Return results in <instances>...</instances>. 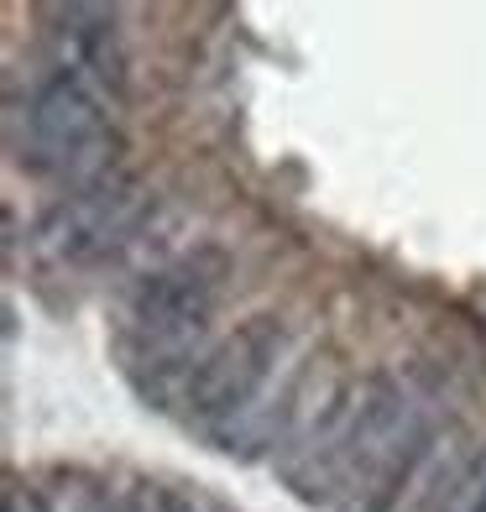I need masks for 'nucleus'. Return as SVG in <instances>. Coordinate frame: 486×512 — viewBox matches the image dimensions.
<instances>
[{
    "label": "nucleus",
    "mask_w": 486,
    "mask_h": 512,
    "mask_svg": "<svg viewBox=\"0 0 486 512\" xmlns=\"http://www.w3.org/2000/svg\"><path fill=\"white\" fill-rule=\"evenodd\" d=\"M21 162L37 173L68 178L74 189L110 178V152H115V115H110V89L74 68H48L27 105H21Z\"/></svg>",
    "instance_id": "obj_1"
},
{
    "label": "nucleus",
    "mask_w": 486,
    "mask_h": 512,
    "mask_svg": "<svg viewBox=\"0 0 486 512\" xmlns=\"http://www.w3.org/2000/svg\"><path fill=\"white\" fill-rule=\"evenodd\" d=\"M277 366H288V324L277 314H257L204 351L178 408L220 439L277 387Z\"/></svg>",
    "instance_id": "obj_2"
},
{
    "label": "nucleus",
    "mask_w": 486,
    "mask_h": 512,
    "mask_svg": "<svg viewBox=\"0 0 486 512\" xmlns=\"http://www.w3.org/2000/svg\"><path fill=\"white\" fill-rule=\"evenodd\" d=\"M147 209H152V189L142 178L110 173L100 183H89V189H74L42 215L37 251L58 267H89L110 251H121L142 230Z\"/></svg>",
    "instance_id": "obj_3"
},
{
    "label": "nucleus",
    "mask_w": 486,
    "mask_h": 512,
    "mask_svg": "<svg viewBox=\"0 0 486 512\" xmlns=\"http://www.w3.org/2000/svg\"><path fill=\"white\" fill-rule=\"evenodd\" d=\"M58 21V48H63V68L95 79L100 89H115L121 84V32H115V16L100 11V6H58L53 11Z\"/></svg>",
    "instance_id": "obj_4"
},
{
    "label": "nucleus",
    "mask_w": 486,
    "mask_h": 512,
    "mask_svg": "<svg viewBox=\"0 0 486 512\" xmlns=\"http://www.w3.org/2000/svg\"><path fill=\"white\" fill-rule=\"evenodd\" d=\"M434 512H486V450L455 465V476L445 481Z\"/></svg>",
    "instance_id": "obj_5"
},
{
    "label": "nucleus",
    "mask_w": 486,
    "mask_h": 512,
    "mask_svg": "<svg viewBox=\"0 0 486 512\" xmlns=\"http://www.w3.org/2000/svg\"><path fill=\"white\" fill-rule=\"evenodd\" d=\"M42 507L48 512H105V497H100V486L84 481V476H58V486L42 497Z\"/></svg>",
    "instance_id": "obj_6"
},
{
    "label": "nucleus",
    "mask_w": 486,
    "mask_h": 512,
    "mask_svg": "<svg viewBox=\"0 0 486 512\" xmlns=\"http://www.w3.org/2000/svg\"><path fill=\"white\" fill-rule=\"evenodd\" d=\"M126 512H189V502L173 497V492H162V486H136Z\"/></svg>",
    "instance_id": "obj_7"
},
{
    "label": "nucleus",
    "mask_w": 486,
    "mask_h": 512,
    "mask_svg": "<svg viewBox=\"0 0 486 512\" xmlns=\"http://www.w3.org/2000/svg\"><path fill=\"white\" fill-rule=\"evenodd\" d=\"M0 512H48V507H42V497L32 492V486L6 481V492H0Z\"/></svg>",
    "instance_id": "obj_8"
},
{
    "label": "nucleus",
    "mask_w": 486,
    "mask_h": 512,
    "mask_svg": "<svg viewBox=\"0 0 486 512\" xmlns=\"http://www.w3.org/2000/svg\"><path fill=\"white\" fill-rule=\"evenodd\" d=\"M189 512H210V507H199V502H189Z\"/></svg>",
    "instance_id": "obj_9"
}]
</instances>
